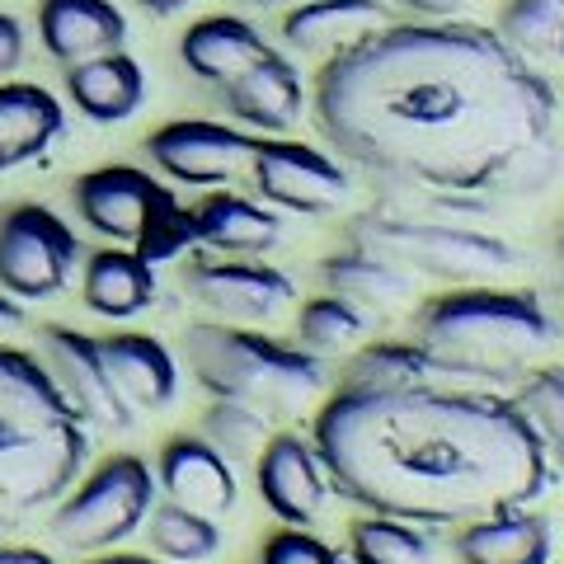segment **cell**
<instances>
[{
	"mask_svg": "<svg viewBox=\"0 0 564 564\" xmlns=\"http://www.w3.org/2000/svg\"><path fill=\"white\" fill-rule=\"evenodd\" d=\"M311 118L386 184L480 193L551 151L560 95L499 29L395 20L321 62Z\"/></svg>",
	"mask_w": 564,
	"mask_h": 564,
	"instance_id": "obj_1",
	"label": "cell"
},
{
	"mask_svg": "<svg viewBox=\"0 0 564 564\" xmlns=\"http://www.w3.org/2000/svg\"><path fill=\"white\" fill-rule=\"evenodd\" d=\"M311 443L339 499L414 527L532 508L560 480L513 395L443 377L377 391L334 386Z\"/></svg>",
	"mask_w": 564,
	"mask_h": 564,
	"instance_id": "obj_2",
	"label": "cell"
},
{
	"mask_svg": "<svg viewBox=\"0 0 564 564\" xmlns=\"http://www.w3.org/2000/svg\"><path fill=\"white\" fill-rule=\"evenodd\" d=\"M90 429L39 352L0 344V518L52 508L85 475Z\"/></svg>",
	"mask_w": 564,
	"mask_h": 564,
	"instance_id": "obj_3",
	"label": "cell"
},
{
	"mask_svg": "<svg viewBox=\"0 0 564 564\" xmlns=\"http://www.w3.org/2000/svg\"><path fill=\"white\" fill-rule=\"evenodd\" d=\"M555 321L532 292L513 288H452L429 296L414 315V339L437 362V372L470 386H518L555 348Z\"/></svg>",
	"mask_w": 564,
	"mask_h": 564,
	"instance_id": "obj_4",
	"label": "cell"
},
{
	"mask_svg": "<svg viewBox=\"0 0 564 564\" xmlns=\"http://www.w3.org/2000/svg\"><path fill=\"white\" fill-rule=\"evenodd\" d=\"M184 362L212 400H236L269 414L273 423L311 410L325 395L329 372L302 344H282L273 334L231 321H203L184 329Z\"/></svg>",
	"mask_w": 564,
	"mask_h": 564,
	"instance_id": "obj_5",
	"label": "cell"
},
{
	"mask_svg": "<svg viewBox=\"0 0 564 564\" xmlns=\"http://www.w3.org/2000/svg\"><path fill=\"white\" fill-rule=\"evenodd\" d=\"M70 203H76V217L95 236L128 245L147 263H170V259H184L188 250H198L193 207H184L174 198V188H165L155 174L137 165L85 170L70 184Z\"/></svg>",
	"mask_w": 564,
	"mask_h": 564,
	"instance_id": "obj_6",
	"label": "cell"
},
{
	"mask_svg": "<svg viewBox=\"0 0 564 564\" xmlns=\"http://www.w3.org/2000/svg\"><path fill=\"white\" fill-rule=\"evenodd\" d=\"M348 245H362L395 269L414 278H437L452 288H470V282H494L518 269V250L489 231L429 217H404V212H367V217L348 221Z\"/></svg>",
	"mask_w": 564,
	"mask_h": 564,
	"instance_id": "obj_7",
	"label": "cell"
},
{
	"mask_svg": "<svg viewBox=\"0 0 564 564\" xmlns=\"http://www.w3.org/2000/svg\"><path fill=\"white\" fill-rule=\"evenodd\" d=\"M151 508H155V470L147 466V456L113 452L62 494L47 532L66 551L99 555L122 545L137 527H147Z\"/></svg>",
	"mask_w": 564,
	"mask_h": 564,
	"instance_id": "obj_8",
	"label": "cell"
},
{
	"mask_svg": "<svg viewBox=\"0 0 564 564\" xmlns=\"http://www.w3.org/2000/svg\"><path fill=\"white\" fill-rule=\"evenodd\" d=\"M80 263L76 231L43 203H14L0 217V292L14 302L57 296Z\"/></svg>",
	"mask_w": 564,
	"mask_h": 564,
	"instance_id": "obj_9",
	"label": "cell"
},
{
	"mask_svg": "<svg viewBox=\"0 0 564 564\" xmlns=\"http://www.w3.org/2000/svg\"><path fill=\"white\" fill-rule=\"evenodd\" d=\"M245 174L263 203L278 212H296V217H321L348 198V170L311 141L254 137V155Z\"/></svg>",
	"mask_w": 564,
	"mask_h": 564,
	"instance_id": "obj_10",
	"label": "cell"
},
{
	"mask_svg": "<svg viewBox=\"0 0 564 564\" xmlns=\"http://www.w3.org/2000/svg\"><path fill=\"white\" fill-rule=\"evenodd\" d=\"M39 358L57 381V391L66 395V404L85 419V429L95 433H128L137 414L132 404L122 400V391L113 386L109 367L99 358L95 334L70 329V325H43L39 329Z\"/></svg>",
	"mask_w": 564,
	"mask_h": 564,
	"instance_id": "obj_11",
	"label": "cell"
},
{
	"mask_svg": "<svg viewBox=\"0 0 564 564\" xmlns=\"http://www.w3.org/2000/svg\"><path fill=\"white\" fill-rule=\"evenodd\" d=\"M141 151L174 184L221 188L250 170L254 137L245 128H226V122H212V118H174V122H161Z\"/></svg>",
	"mask_w": 564,
	"mask_h": 564,
	"instance_id": "obj_12",
	"label": "cell"
},
{
	"mask_svg": "<svg viewBox=\"0 0 564 564\" xmlns=\"http://www.w3.org/2000/svg\"><path fill=\"white\" fill-rule=\"evenodd\" d=\"M184 288L193 292V302H203L212 315L231 325L273 321L296 302V282L273 263H259V254H198L184 263Z\"/></svg>",
	"mask_w": 564,
	"mask_h": 564,
	"instance_id": "obj_13",
	"label": "cell"
},
{
	"mask_svg": "<svg viewBox=\"0 0 564 564\" xmlns=\"http://www.w3.org/2000/svg\"><path fill=\"white\" fill-rule=\"evenodd\" d=\"M254 485H259V499L269 503V513L288 527H311L325 513L334 494L315 443H306L292 429H278L263 443V452L254 456Z\"/></svg>",
	"mask_w": 564,
	"mask_h": 564,
	"instance_id": "obj_14",
	"label": "cell"
},
{
	"mask_svg": "<svg viewBox=\"0 0 564 564\" xmlns=\"http://www.w3.org/2000/svg\"><path fill=\"white\" fill-rule=\"evenodd\" d=\"M155 489H165L170 503H184L193 513L226 518L240 499L236 466L207 443L203 433H174L155 456Z\"/></svg>",
	"mask_w": 564,
	"mask_h": 564,
	"instance_id": "obj_15",
	"label": "cell"
},
{
	"mask_svg": "<svg viewBox=\"0 0 564 564\" xmlns=\"http://www.w3.org/2000/svg\"><path fill=\"white\" fill-rule=\"evenodd\" d=\"M95 344H99V358L109 367L113 386L122 391V400L132 404L137 419L170 410L174 395H180V362H174V352L155 339V334L118 329Z\"/></svg>",
	"mask_w": 564,
	"mask_h": 564,
	"instance_id": "obj_16",
	"label": "cell"
},
{
	"mask_svg": "<svg viewBox=\"0 0 564 564\" xmlns=\"http://www.w3.org/2000/svg\"><path fill=\"white\" fill-rule=\"evenodd\" d=\"M221 95L240 128L263 132V137H282L306 113V80H302V70H296V62L282 57L278 47L269 57H259L245 76H236Z\"/></svg>",
	"mask_w": 564,
	"mask_h": 564,
	"instance_id": "obj_17",
	"label": "cell"
},
{
	"mask_svg": "<svg viewBox=\"0 0 564 564\" xmlns=\"http://www.w3.org/2000/svg\"><path fill=\"white\" fill-rule=\"evenodd\" d=\"M386 24H395L391 0H296L282 14V43L302 57L329 62L334 52L372 39Z\"/></svg>",
	"mask_w": 564,
	"mask_h": 564,
	"instance_id": "obj_18",
	"label": "cell"
},
{
	"mask_svg": "<svg viewBox=\"0 0 564 564\" xmlns=\"http://www.w3.org/2000/svg\"><path fill=\"white\" fill-rule=\"evenodd\" d=\"M273 43L263 33L240 20V14H203L193 20L180 39V62L198 85L226 90L236 76H245L259 57H269Z\"/></svg>",
	"mask_w": 564,
	"mask_h": 564,
	"instance_id": "obj_19",
	"label": "cell"
},
{
	"mask_svg": "<svg viewBox=\"0 0 564 564\" xmlns=\"http://www.w3.org/2000/svg\"><path fill=\"white\" fill-rule=\"evenodd\" d=\"M452 555L456 564H551L555 527L532 508H503L456 527Z\"/></svg>",
	"mask_w": 564,
	"mask_h": 564,
	"instance_id": "obj_20",
	"label": "cell"
},
{
	"mask_svg": "<svg viewBox=\"0 0 564 564\" xmlns=\"http://www.w3.org/2000/svg\"><path fill=\"white\" fill-rule=\"evenodd\" d=\"M39 39L52 62H85L128 47V14L113 0H39Z\"/></svg>",
	"mask_w": 564,
	"mask_h": 564,
	"instance_id": "obj_21",
	"label": "cell"
},
{
	"mask_svg": "<svg viewBox=\"0 0 564 564\" xmlns=\"http://www.w3.org/2000/svg\"><path fill=\"white\" fill-rule=\"evenodd\" d=\"M193 236L198 250L217 254H269L282 240V217L278 207L263 198H245L231 188H212L207 198L193 207Z\"/></svg>",
	"mask_w": 564,
	"mask_h": 564,
	"instance_id": "obj_22",
	"label": "cell"
},
{
	"mask_svg": "<svg viewBox=\"0 0 564 564\" xmlns=\"http://www.w3.org/2000/svg\"><path fill=\"white\" fill-rule=\"evenodd\" d=\"M66 99L90 122H122L147 99V70L128 47L99 52V57L66 66Z\"/></svg>",
	"mask_w": 564,
	"mask_h": 564,
	"instance_id": "obj_23",
	"label": "cell"
},
{
	"mask_svg": "<svg viewBox=\"0 0 564 564\" xmlns=\"http://www.w3.org/2000/svg\"><path fill=\"white\" fill-rule=\"evenodd\" d=\"M66 132L62 99L33 80H0V174L20 170Z\"/></svg>",
	"mask_w": 564,
	"mask_h": 564,
	"instance_id": "obj_24",
	"label": "cell"
},
{
	"mask_svg": "<svg viewBox=\"0 0 564 564\" xmlns=\"http://www.w3.org/2000/svg\"><path fill=\"white\" fill-rule=\"evenodd\" d=\"M80 296L104 321H132L155 302V263H147L128 245H104L85 259Z\"/></svg>",
	"mask_w": 564,
	"mask_h": 564,
	"instance_id": "obj_25",
	"label": "cell"
},
{
	"mask_svg": "<svg viewBox=\"0 0 564 564\" xmlns=\"http://www.w3.org/2000/svg\"><path fill=\"white\" fill-rule=\"evenodd\" d=\"M321 282L325 292L344 296L358 311H386L414 292V273L395 269L391 259L362 250V245H348V250L321 259Z\"/></svg>",
	"mask_w": 564,
	"mask_h": 564,
	"instance_id": "obj_26",
	"label": "cell"
},
{
	"mask_svg": "<svg viewBox=\"0 0 564 564\" xmlns=\"http://www.w3.org/2000/svg\"><path fill=\"white\" fill-rule=\"evenodd\" d=\"M443 377L419 339H372L339 367V391H377V386H410ZM452 381V377H443Z\"/></svg>",
	"mask_w": 564,
	"mask_h": 564,
	"instance_id": "obj_27",
	"label": "cell"
},
{
	"mask_svg": "<svg viewBox=\"0 0 564 564\" xmlns=\"http://www.w3.org/2000/svg\"><path fill=\"white\" fill-rule=\"evenodd\" d=\"M147 536L170 564H203L221 551V518L193 513L184 503H161L147 513Z\"/></svg>",
	"mask_w": 564,
	"mask_h": 564,
	"instance_id": "obj_28",
	"label": "cell"
},
{
	"mask_svg": "<svg viewBox=\"0 0 564 564\" xmlns=\"http://www.w3.org/2000/svg\"><path fill=\"white\" fill-rule=\"evenodd\" d=\"M494 29L527 62H564V0H503Z\"/></svg>",
	"mask_w": 564,
	"mask_h": 564,
	"instance_id": "obj_29",
	"label": "cell"
},
{
	"mask_svg": "<svg viewBox=\"0 0 564 564\" xmlns=\"http://www.w3.org/2000/svg\"><path fill=\"white\" fill-rule=\"evenodd\" d=\"M348 560L352 564H437V551L414 522L367 513L348 527Z\"/></svg>",
	"mask_w": 564,
	"mask_h": 564,
	"instance_id": "obj_30",
	"label": "cell"
},
{
	"mask_svg": "<svg viewBox=\"0 0 564 564\" xmlns=\"http://www.w3.org/2000/svg\"><path fill=\"white\" fill-rule=\"evenodd\" d=\"M362 334H367V311H358L334 292H315L311 302H302V311H296V344L315 352V358L352 348Z\"/></svg>",
	"mask_w": 564,
	"mask_h": 564,
	"instance_id": "obj_31",
	"label": "cell"
},
{
	"mask_svg": "<svg viewBox=\"0 0 564 564\" xmlns=\"http://www.w3.org/2000/svg\"><path fill=\"white\" fill-rule=\"evenodd\" d=\"M282 429V423H273L269 414L250 410V404H236V400H212L207 414H203V437L212 447H217L226 462H254V456L263 452V443Z\"/></svg>",
	"mask_w": 564,
	"mask_h": 564,
	"instance_id": "obj_32",
	"label": "cell"
},
{
	"mask_svg": "<svg viewBox=\"0 0 564 564\" xmlns=\"http://www.w3.org/2000/svg\"><path fill=\"white\" fill-rule=\"evenodd\" d=\"M513 400L522 404V414L532 419V429L541 433L555 470L564 475V367H536L513 391Z\"/></svg>",
	"mask_w": 564,
	"mask_h": 564,
	"instance_id": "obj_33",
	"label": "cell"
},
{
	"mask_svg": "<svg viewBox=\"0 0 564 564\" xmlns=\"http://www.w3.org/2000/svg\"><path fill=\"white\" fill-rule=\"evenodd\" d=\"M259 564H348V555H339L329 541L311 536L306 527H288V522H282L278 532L263 536Z\"/></svg>",
	"mask_w": 564,
	"mask_h": 564,
	"instance_id": "obj_34",
	"label": "cell"
},
{
	"mask_svg": "<svg viewBox=\"0 0 564 564\" xmlns=\"http://www.w3.org/2000/svg\"><path fill=\"white\" fill-rule=\"evenodd\" d=\"M24 52H29V39H24V24L14 14L0 10V76L24 66Z\"/></svg>",
	"mask_w": 564,
	"mask_h": 564,
	"instance_id": "obj_35",
	"label": "cell"
},
{
	"mask_svg": "<svg viewBox=\"0 0 564 564\" xmlns=\"http://www.w3.org/2000/svg\"><path fill=\"white\" fill-rule=\"evenodd\" d=\"M475 0H391V10H404L410 20H456Z\"/></svg>",
	"mask_w": 564,
	"mask_h": 564,
	"instance_id": "obj_36",
	"label": "cell"
},
{
	"mask_svg": "<svg viewBox=\"0 0 564 564\" xmlns=\"http://www.w3.org/2000/svg\"><path fill=\"white\" fill-rule=\"evenodd\" d=\"M0 564H57V555L43 545H0Z\"/></svg>",
	"mask_w": 564,
	"mask_h": 564,
	"instance_id": "obj_37",
	"label": "cell"
},
{
	"mask_svg": "<svg viewBox=\"0 0 564 564\" xmlns=\"http://www.w3.org/2000/svg\"><path fill=\"white\" fill-rule=\"evenodd\" d=\"M24 325H29L24 302H14L10 292H0V339H6V334H20Z\"/></svg>",
	"mask_w": 564,
	"mask_h": 564,
	"instance_id": "obj_38",
	"label": "cell"
},
{
	"mask_svg": "<svg viewBox=\"0 0 564 564\" xmlns=\"http://www.w3.org/2000/svg\"><path fill=\"white\" fill-rule=\"evenodd\" d=\"M85 564H170V560H155V555H137V551H99V555H90Z\"/></svg>",
	"mask_w": 564,
	"mask_h": 564,
	"instance_id": "obj_39",
	"label": "cell"
},
{
	"mask_svg": "<svg viewBox=\"0 0 564 564\" xmlns=\"http://www.w3.org/2000/svg\"><path fill=\"white\" fill-rule=\"evenodd\" d=\"M132 6H141L147 14H155V20H170V14H184L193 0H132Z\"/></svg>",
	"mask_w": 564,
	"mask_h": 564,
	"instance_id": "obj_40",
	"label": "cell"
},
{
	"mask_svg": "<svg viewBox=\"0 0 564 564\" xmlns=\"http://www.w3.org/2000/svg\"><path fill=\"white\" fill-rule=\"evenodd\" d=\"M245 6H259V10H269V6H296V0H245Z\"/></svg>",
	"mask_w": 564,
	"mask_h": 564,
	"instance_id": "obj_41",
	"label": "cell"
},
{
	"mask_svg": "<svg viewBox=\"0 0 564 564\" xmlns=\"http://www.w3.org/2000/svg\"><path fill=\"white\" fill-rule=\"evenodd\" d=\"M560 259H564V217H560Z\"/></svg>",
	"mask_w": 564,
	"mask_h": 564,
	"instance_id": "obj_42",
	"label": "cell"
},
{
	"mask_svg": "<svg viewBox=\"0 0 564 564\" xmlns=\"http://www.w3.org/2000/svg\"><path fill=\"white\" fill-rule=\"evenodd\" d=\"M560 113H564V95H560Z\"/></svg>",
	"mask_w": 564,
	"mask_h": 564,
	"instance_id": "obj_43",
	"label": "cell"
},
{
	"mask_svg": "<svg viewBox=\"0 0 564 564\" xmlns=\"http://www.w3.org/2000/svg\"><path fill=\"white\" fill-rule=\"evenodd\" d=\"M0 532H6V518H0Z\"/></svg>",
	"mask_w": 564,
	"mask_h": 564,
	"instance_id": "obj_44",
	"label": "cell"
}]
</instances>
